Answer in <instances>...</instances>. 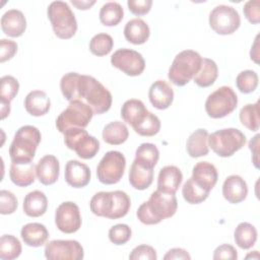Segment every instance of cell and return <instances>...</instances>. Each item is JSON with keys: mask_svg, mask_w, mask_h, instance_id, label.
<instances>
[{"mask_svg": "<svg viewBox=\"0 0 260 260\" xmlns=\"http://www.w3.org/2000/svg\"><path fill=\"white\" fill-rule=\"evenodd\" d=\"M178 208L175 194L165 193L158 189L153 191L149 199L137 209L136 216L143 224H157L166 218L172 217Z\"/></svg>", "mask_w": 260, "mask_h": 260, "instance_id": "cell-1", "label": "cell"}, {"mask_svg": "<svg viewBox=\"0 0 260 260\" xmlns=\"http://www.w3.org/2000/svg\"><path fill=\"white\" fill-rule=\"evenodd\" d=\"M75 100H83L95 115L108 112L112 106V93L98 79L79 74L75 85Z\"/></svg>", "mask_w": 260, "mask_h": 260, "instance_id": "cell-2", "label": "cell"}, {"mask_svg": "<svg viewBox=\"0 0 260 260\" xmlns=\"http://www.w3.org/2000/svg\"><path fill=\"white\" fill-rule=\"evenodd\" d=\"M41 139L42 135L37 127L31 125L21 126L14 134L9 147L11 161L17 164L31 162Z\"/></svg>", "mask_w": 260, "mask_h": 260, "instance_id": "cell-3", "label": "cell"}, {"mask_svg": "<svg viewBox=\"0 0 260 260\" xmlns=\"http://www.w3.org/2000/svg\"><path fill=\"white\" fill-rule=\"evenodd\" d=\"M201 55L193 50H184L176 55L169 69L168 77L177 86L186 85L200 70Z\"/></svg>", "mask_w": 260, "mask_h": 260, "instance_id": "cell-4", "label": "cell"}, {"mask_svg": "<svg viewBox=\"0 0 260 260\" xmlns=\"http://www.w3.org/2000/svg\"><path fill=\"white\" fill-rule=\"evenodd\" d=\"M47 15L54 34L62 40L71 39L77 31V21L69 5L64 1H53L47 8Z\"/></svg>", "mask_w": 260, "mask_h": 260, "instance_id": "cell-5", "label": "cell"}, {"mask_svg": "<svg viewBox=\"0 0 260 260\" xmlns=\"http://www.w3.org/2000/svg\"><path fill=\"white\" fill-rule=\"evenodd\" d=\"M246 142V135L237 128H224L208 135V146L220 157L232 156Z\"/></svg>", "mask_w": 260, "mask_h": 260, "instance_id": "cell-6", "label": "cell"}, {"mask_svg": "<svg viewBox=\"0 0 260 260\" xmlns=\"http://www.w3.org/2000/svg\"><path fill=\"white\" fill-rule=\"evenodd\" d=\"M94 115L92 109L81 100L69 102L68 107L56 119V127L60 133L70 128H85Z\"/></svg>", "mask_w": 260, "mask_h": 260, "instance_id": "cell-7", "label": "cell"}, {"mask_svg": "<svg viewBox=\"0 0 260 260\" xmlns=\"http://www.w3.org/2000/svg\"><path fill=\"white\" fill-rule=\"evenodd\" d=\"M238 106V95L228 85H222L211 92L205 101L206 114L212 119L224 118L233 113Z\"/></svg>", "mask_w": 260, "mask_h": 260, "instance_id": "cell-8", "label": "cell"}, {"mask_svg": "<svg viewBox=\"0 0 260 260\" xmlns=\"http://www.w3.org/2000/svg\"><path fill=\"white\" fill-rule=\"evenodd\" d=\"M64 142L82 159L94 157L100 150V141L94 136L89 135L84 128L74 127L65 131Z\"/></svg>", "mask_w": 260, "mask_h": 260, "instance_id": "cell-9", "label": "cell"}, {"mask_svg": "<svg viewBox=\"0 0 260 260\" xmlns=\"http://www.w3.org/2000/svg\"><path fill=\"white\" fill-rule=\"evenodd\" d=\"M126 168V158L118 150L108 151L96 167V177L102 184L114 185L120 182Z\"/></svg>", "mask_w": 260, "mask_h": 260, "instance_id": "cell-10", "label": "cell"}, {"mask_svg": "<svg viewBox=\"0 0 260 260\" xmlns=\"http://www.w3.org/2000/svg\"><path fill=\"white\" fill-rule=\"evenodd\" d=\"M209 25L218 35L228 36L234 34L241 24L238 10L229 5H217L209 13Z\"/></svg>", "mask_w": 260, "mask_h": 260, "instance_id": "cell-11", "label": "cell"}, {"mask_svg": "<svg viewBox=\"0 0 260 260\" xmlns=\"http://www.w3.org/2000/svg\"><path fill=\"white\" fill-rule=\"evenodd\" d=\"M111 64L128 76H138L145 69V60L135 50L122 48L114 52Z\"/></svg>", "mask_w": 260, "mask_h": 260, "instance_id": "cell-12", "label": "cell"}, {"mask_svg": "<svg viewBox=\"0 0 260 260\" xmlns=\"http://www.w3.org/2000/svg\"><path fill=\"white\" fill-rule=\"evenodd\" d=\"M44 252L48 260H81L84 257L83 247L75 240L50 241Z\"/></svg>", "mask_w": 260, "mask_h": 260, "instance_id": "cell-13", "label": "cell"}, {"mask_svg": "<svg viewBox=\"0 0 260 260\" xmlns=\"http://www.w3.org/2000/svg\"><path fill=\"white\" fill-rule=\"evenodd\" d=\"M82 223L79 207L72 201L62 202L55 212V224L64 234L76 233Z\"/></svg>", "mask_w": 260, "mask_h": 260, "instance_id": "cell-14", "label": "cell"}, {"mask_svg": "<svg viewBox=\"0 0 260 260\" xmlns=\"http://www.w3.org/2000/svg\"><path fill=\"white\" fill-rule=\"evenodd\" d=\"M90 169L83 162L70 159L66 162L64 178L66 183L73 188H83L90 181Z\"/></svg>", "mask_w": 260, "mask_h": 260, "instance_id": "cell-15", "label": "cell"}, {"mask_svg": "<svg viewBox=\"0 0 260 260\" xmlns=\"http://www.w3.org/2000/svg\"><path fill=\"white\" fill-rule=\"evenodd\" d=\"M222 195L228 202L238 204L247 198L248 185L241 176L231 175L222 184Z\"/></svg>", "mask_w": 260, "mask_h": 260, "instance_id": "cell-16", "label": "cell"}, {"mask_svg": "<svg viewBox=\"0 0 260 260\" xmlns=\"http://www.w3.org/2000/svg\"><path fill=\"white\" fill-rule=\"evenodd\" d=\"M37 178L45 186L53 185L59 178L60 164L58 158L53 154L43 156L36 166Z\"/></svg>", "mask_w": 260, "mask_h": 260, "instance_id": "cell-17", "label": "cell"}, {"mask_svg": "<svg viewBox=\"0 0 260 260\" xmlns=\"http://www.w3.org/2000/svg\"><path fill=\"white\" fill-rule=\"evenodd\" d=\"M148 98L155 109L166 110L174 101V90L167 81L159 79L150 85Z\"/></svg>", "mask_w": 260, "mask_h": 260, "instance_id": "cell-18", "label": "cell"}, {"mask_svg": "<svg viewBox=\"0 0 260 260\" xmlns=\"http://www.w3.org/2000/svg\"><path fill=\"white\" fill-rule=\"evenodd\" d=\"M191 178L198 186L210 192L217 182L218 173L211 162L199 161L193 167Z\"/></svg>", "mask_w": 260, "mask_h": 260, "instance_id": "cell-19", "label": "cell"}, {"mask_svg": "<svg viewBox=\"0 0 260 260\" xmlns=\"http://www.w3.org/2000/svg\"><path fill=\"white\" fill-rule=\"evenodd\" d=\"M2 31L11 38L22 36L26 29V19L18 9H9L1 17Z\"/></svg>", "mask_w": 260, "mask_h": 260, "instance_id": "cell-20", "label": "cell"}, {"mask_svg": "<svg viewBox=\"0 0 260 260\" xmlns=\"http://www.w3.org/2000/svg\"><path fill=\"white\" fill-rule=\"evenodd\" d=\"M183 181V174L176 166H166L159 170L157 189L165 193L175 194Z\"/></svg>", "mask_w": 260, "mask_h": 260, "instance_id": "cell-21", "label": "cell"}, {"mask_svg": "<svg viewBox=\"0 0 260 260\" xmlns=\"http://www.w3.org/2000/svg\"><path fill=\"white\" fill-rule=\"evenodd\" d=\"M51 108V101L48 94L40 89L29 91L24 99L25 111L35 117L46 115Z\"/></svg>", "mask_w": 260, "mask_h": 260, "instance_id": "cell-22", "label": "cell"}, {"mask_svg": "<svg viewBox=\"0 0 260 260\" xmlns=\"http://www.w3.org/2000/svg\"><path fill=\"white\" fill-rule=\"evenodd\" d=\"M9 177L14 185L18 187H27L36 180V166L32 161L28 164H17L11 161Z\"/></svg>", "mask_w": 260, "mask_h": 260, "instance_id": "cell-23", "label": "cell"}, {"mask_svg": "<svg viewBox=\"0 0 260 260\" xmlns=\"http://www.w3.org/2000/svg\"><path fill=\"white\" fill-rule=\"evenodd\" d=\"M23 212L29 217H39L46 213L48 208V198L40 190L27 193L23 199Z\"/></svg>", "mask_w": 260, "mask_h": 260, "instance_id": "cell-24", "label": "cell"}, {"mask_svg": "<svg viewBox=\"0 0 260 260\" xmlns=\"http://www.w3.org/2000/svg\"><path fill=\"white\" fill-rule=\"evenodd\" d=\"M150 36L148 24L141 18L130 19L124 27L125 39L133 45H142L147 42Z\"/></svg>", "mask_w": 260, "mask_h": 260, "instance_id": "cell-25", "label": "cell"}, {"mask_svg": "<svg viewBox=\"0 0 260 260\" xmlns=\"http://www.w3.org/2000/svg\"><path fill=\"white\" fill-rule=\"evenodd\" d=\"M20 236L25 245L29 247H41L49 238L47 228L40 222H29L22 226Z\"/></svg>", "mask_w": 260, "mask_h": 260, "instance_id": "cell-26", "label": "cell"}, {"mask_svg": "<svg viewBox=\"0 0 260 260\" xmlns=\"http://www.w3.org/2000/svg\"><path fill=\"white\" fill-rule=\"evenodd\" d=\"M153 182V169L133 160L129 171V183L136 190H145Z\"/></svg>", "mask_w": 260, "mask_h": 260, "instance_id": "cell-27", "label": "cell"}, {"mask_svg": "<svg viewBox=\"0 0 260 260\" xmlns=\"http://www.w3.org/2000/svg\"><path fill=\"white\" fill-rule=\"evenodd\" d=\"M208 132L206 129L199 128L195 130L187 139L186 148L191 157H200L208 154Z\"/></svg>", "mask_w": 260, "mask_h": 260, "instance_id": "cell-28", "label": "cell"}, {"mask_svg": "<svg viewBox=\"0 0 260 260\" xmlns=\"http://www.w3.org/2000/svg\"><path fill=\"white\" fill-rule=\"evenodd\" d=\"M102 136L106 143L120 145L128 139L129 131L125 123L121 121H113L104 127Z\"/></svg>", "mask_w": 260, "mask_h": 260, "instance_id": "cell-29", "label": "cell"}, {"mask_svg": "<svg viewBox=\"0 0 260 260\" xmlns=\"http://www.w3.org/2000/svg\"><path fill=\"white\" fill-rule=\"evenodd\" d=\"M148 110L142 101L137 99L127 100L121 108V117L124 122L130 124L132 127L138 123Z\"/></svg>", "mask_w": 260, "mask_h": 260, "instance_id": "cell-30", "label": "cell"}, {"mask_svg": "<svg viewBox=\"0 0 260 260\" xmlns=\"http://www.w3.org/2000/svg\"><path fill=\"white\" fill-rule=\"evenodd\" d=\"M257 236L256 228L249 222H240L234 232L235 243L243 250L252 248L257 241Z\"/></svg>", "mask_w": 260, "mask_h": 260, "instance_id": "cell-31", "label": "cell"}, {"mask_svg": "<svg viewBox=\"0 0 260 260\" xmlns=\"http://www.w3.org/2000/svg\"><path fill=\"white\" fill-rule=\"evenodd\" d=\"M218 76V67L216 63L209 58H202L200 70L194 76V82L199 87H208L212 85Z\"/></svg>", "mask_w": 260, "mask_h": 260, "instance_id": "cell-32", "label": "cell"}, {"mask_svg": "<svg viewBox=\"0 0 260 260\" xmlns=\"http://www.w3.org/2000/svg\"><path fill=\"white\" fill-rule=\"evenodd\" d=\"M90 211L96 215L108 218L113 209V194L111 192L101 191L95 193L89 202Z\"/></svg>", "mask_w": 260, "mask_h": 260, "instance_id": "cell-33", "label": "cell"}, {"mask_svg": "<svg viewBox=\"0 0 260 260\" xmlns=\"http://www.w3.org/2000/svg\"><path fill=\"white\" fill-rule=\"evenodd\" d=\"M100 21L106 26H115L121 22L124 10L118 2H107L100 9Z\"/></svg>", "mask_w": 260, "mask_h": 260, "instance_id": "cell-34", "label": "cell"}, {"mask_svg": "<svg viewBox=\"0 0 260 260\" xmlns=\"http://www.w3.org/2000/svg\"><path fill=\"white\" fill-rule=\"evenodd\" d=\"M159 158V150L153 143L145 142L140 144L135 151L134 160L140 165L154 169Z\"/></svg>", "mask_w": 260, "mask_h": 260, "instance_id": "cell-35", "label": "cell"}, {"mask_svg": "<svg viewBox=\"0 0 260 260\" xmlns=\"http://www.w3.org/2000/svg\"><path fill=\"white\" fill-rule=\"evenodd\" d=\"M259 101L255 104L245 105L239 114L240 121L243 126H245L250 131L256 132L260 127V118H259Z\"/></svg>", "mask_w": 260, "mask_h": 260, "instance_id": "cell-36", "label": "cell"}, {"mask_svg": "<svg viewBox=\"0 0 260 260\" xmlns=\"http://www.w3.org/2000/svg\"><path fill=\"white\" fill-rule=\"evenodd\" d=\"M21 244L12 235H3L0 238V258L2 260H13L21 254Z\"/></svg>", "mask_w": 260, "mask_h": 260, "instance_id": "cell-37", "label": "cell"}, {"mask_svg": "<svg viewBox=\"0 0 260 260\" xmlns=\"http://www.w3.org/2000/svg\"><path fill=\"white\" fill-rule=\"evenodd\" d=\"M132 128L140 136L151 137L159 132L160 120L156 115L148 111L146 115L143 117V119Z\"/></svg>", "mask_w": 260, "mask_h": 260, "instance_id": "cell-38", "label": "cell"}, {"mask_svg": "<svg viewBox=\"0 0 260 260\" xmlns=\"http://www.w3.org/2000/svg\"><path fill=\"white\" fill-rule=\"evenodd\" d=\"M182 195L185 201L189 204H199L205 201L209 192L198 186L192 178L188 179L182 188Z\"/></svg>", "mask_w": 260, "mask_h": 260, "instance_id": "cell-39", "label": "cell"}, {"mask_svg": "<svg viewBox=\"0 0 260 260\" xmlns=\"http://www.w3.org/2000/svg\"><path fill=\"white\" fill-rule=\"evenodd\" d=\"M113 209L109 215V219H118L124 217L130 210L131 200L126 192L121 190L112 191Z\"/></svg>", "mask_w": 260, "mask_h": 260, "instance_id": "cell-40", "label": "cell"}, {"mask_svg": "<svg viewBox=\"0 0 260 260\" xmlns=\"http://www.w3.org/2000/svg\"><path fill=\"white\" fill-rule=\"evenodd\" d=\"M113 47V38L105 32H101L93 36L89 41V51L98 57H103L110 54Z\"/></svg>", "mask_w": 260, "mask_h": 260, "instance_id": "cell-41", "label": "cell"}, {"mask_svg": "<svg viewBox=\"0 0 260 260\" xmlns=\"http://www.w3.org/2000/svg\"><path fill=\"white\" fill-rule=\"evenodd\" d=\"M19 90L17 79L11 75H4L0 79V103L10 104Z\"/></svg>", "mask_w": 260, "mask_h": 260, "instance_id": "cell-42", "label": "cell"}, {"mask_svg": "<svg viewBox=\"0 0 260 260\" xmlns=\"http://www.w3.org/2000/svg\"><path fill=\"white\" fill-rule=\"evenodd\" d=\"M259 82L258 74L254 70H244L241 71L236 78V85L242 93L253 92Z\"/></svg>", "mask_w": 260, "mask_h": 260, "instance_id": "cell-43", "label": "cell"}, {"mask_svg": "<svg viewBox=\"0 0 260 260\" xmlns=\"http://www.w3.org/2000/svg\"><path fill=\"white\" fill-rule=\"evenodd\" d=\"M108 235H109V240L113 244L120 246V245L126 244L131 239L132 231L128 224L117 223L109 230Z\"/></svg>", "mask_w": 260, "mask_h": 260, "instance_id": "cell-44", "label": "cell"}, {"mask_svg": "<svg viewBox=\"0 0 260 260\" xmlns=\"http://www.w3.org/2000/svg\"><path fill=\"white\" fill-rule=\"evenodd\" d=\"M79 73L77 72H68L62 76L60 80V89L68 102L75 100V85Z\"/></svg>", "mask_w": 260, "mask_h": 260, "instance_id": "cell-45", "label": "cell"}, {"mask_svg": "<svg viewBox=\"0 0 260 260\" xmlns=\"http://www.w3.org/2000/svg\"><path fill=\"white\" fill-rule=\"evenodd\" d=\"M18 206V201L15 195L8 190L0 191V213L3 215L12 214Z\"/></svg>", "mask_w": 260, "mask_h": 260, "instance_id": "cell-46", "label": "cell"}, {"mask_svg": "<svg viewBox=\"0 0 260 260\" xmlns=\"http://www.w3.org/2000/svg\"><path fill=\"white\" fill-rule=\"evenodd\" d=\"M129 259L130 260H139V259L156 260L157 255L153 247L148 245H139L132 250V252L129 255Z\"/></svg>", "mask_w": 260, "mask_h": 260, "instance_id": "cell-47", "label": "cell"}, {"mask_svg": "<svg viewBox=\"0 0 260 260\" xmlns=\"http://www.w3.org/2000/svg\"><path fill=\"white\" fill-rule=\"evenodd\" d=\"M243 12L247 20L252 24H257L260 21V1L249 0L243 7Z\"/></svg>", "mask_w": 260, "mask_h": 260, "instance_id": "cell-48", "label": "cell"}, {"mask_svg": "<svg viewBox=\"0 0 260 260\" xmlns=\"http://www.w3.org/2000/svg\"><path fill=\"white\" fill-rule=\"evenodd\" d=\"M17 44L14 41L1 39L0 40V62L4 63L14 57L17 52Z\"/></svg>", "mask_w": 260, "mask_h": 260, "instance_id": "cell-49", "label": "cell"}, {"mask_svg": "<svg viewBox=\"0 0 260 260\" xmlns=\"http://www.w3.org/2000/svg\"><path fill=\"white\" fill-rule=\"evenodd\" d=\"M151 0H128L127 6L131 13L135 15H144L148 13L151 9Z\"/></svg>", "mask_w": 260, "mask_h": 260, "instance_id": "cell-50", "label": "cell"}, {"mask_svg": "<svg viewBox=\"0 0 260 260\" xmlns=\"http://www.w3.org/2000/svg\"><path fill=\"white\" fill-rule=\"evenodd\" d=\"M212 258L214 260H220V259H229V260H236L238 259V251L236 248L229 244H222L218 246L214 252Z\"/></svg>", "mask_w": 260, "mask_h": 260, "instance_id": "cell-51", "label": "cell"}, {"mask_svg": "<svg viewBox=\"0 0 260 260\" xmlns=\"http://www.w3.org/2000/svg\"><path fill=\"white\" fill-rule=\"evenodd\" d=\"M164 259L165 260H190L191 259V256L189 255V253L185 250V249H182V248H173L171 250H169L167 252V254L164 256Z\"/></svg>", "mask_w": 260, "mask_h": 260, "instance_id": "cell-52", "label": "cell"}, {"mask_svg": "<svg viewBox=\"0 0 260 260\" xmlns=\"http://www.w3.org/2000/svg\"><path fill=\"white\" fill-rule=\"evenodd\" d=\"M259 134H256L249 142V148L252 151L253 157H252V161L254 164V167L256 169H259V161H258V148H259Z\"/></svg>", "mask_w": 260, "mask_h": 260, "instance_id": "cell-53", "label": "cell"}, {"mask_svg": "<svg viewBox=\"0 0 260 260\" xmlns=\"http://www.w3.org/2000/svg\"><path fill=\"white\" fill-rule=\"evenodd\" d=\"M258 38H259V35L256 36L255 38V42L251 48V52H250V57H251V60H253L256 64H259V44H258Z\"/></svg>", "mask_w": 260, "mask_h": 260, "instance_id": "cell-54", "label": "cell"}, {"mask_svg": "<svg viewBox=\"0 0 260 260\" xmlns=\"http://www.w3.org/2000/svg\"><path fill=\"white\" fill-rule=\"evenodd\" d=\"M94 3H95V0H91V1H88V0H85V1H82V0L81 1L71 0V4H73L77 9H80V10H87Z\"/></svg>", "mask_w": 260, "mask_h": 260, "instance_id": "cell-55", "label": "cell"}, {"mask_svg": "<svg viewBox=\"0 0 260 260\" xmlns=\"http://www.w3.org/2000/svg\"><path fill=\"white\" fill-rule=\"evenodd\" d=\"M0 112H1V119H5L10 113V104L0 103Z\"/></svg>", "mask_w": 260, "mask_h": 260, "instance_id": "cell-56", "label": "cell"}, {"mask_svg": "<svg viewBox=\"0 0 260 260\" xmlns=\"http://www.w3.org/2000/svg\"><path fill=\"white\" fill-rule=\"evenodd\" d=\"M249 258H252V259H259V253L258 251H253V254L250 253L246 256V259H249Z\"/></svg>", "mask_w": 260, "mask_h": 260, "instance_id": "cell-57", "label": "cell"}]
</instances>
